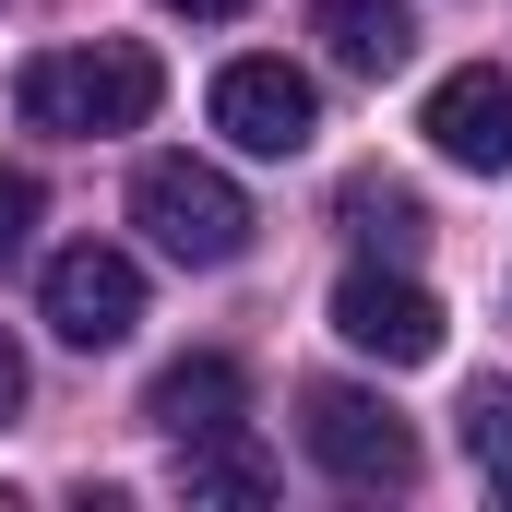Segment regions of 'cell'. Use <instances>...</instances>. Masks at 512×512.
I'll list each match as a JSON object with an SVG mask.
<instances>
[{
	"label": "cell",
	"mask_w": 512,
	"mask_h": 512,
	"mask_svg": "<svg viewBox=\"0 0 512 512\" xmlns=\"http://www.w3.org/2000/svg\"><path fill=\"white\" fill-rule=\"evenodd\" d=\"M155 96H167V72H155V48H131V36L36 48V60L12 72V108H24L36 131H72V143H96V131H143V120H155Z\"/></svg>",
	"instance_id": "6da1fadb"
},
{
	"label": "cell",
	"mask_w": 512,
	"mask_h": 512,
	"mask_svg": "<svg viewBox=\"0 0 512 512\" xmlns=\"http://www.w3.org/2000/svg\"><path fill=\"white\" fill-rule=\"evenodd\" d=\"M131 227L167 262H191V274H215V262L251 251V203H239V179L203 167V155H155V167L131 179Z\"/></svg>",
	"instance_id": "7a4b0ae2"
},
{
	"label": "cell",
	"mask_w": 512,
	"mask_h": 512,
	"mask_svg": "<svg viewBox=\"0 0 512 512\" xmlns=\"http://www.w3.org/2000/svg\"><path fill=\"white\" fill-rule=\"evenodd\" d=\"M298 429H310V465H322V477H346V489H417V429L393 417L382 393L322 382L298 405Z\"/></svg>",
	"instance_id": "3957f363"
},
{
	"label": "cell",
	"mask_w": 512,
	"mask_h": 512,
	"mask_svg": "<svg viewBox=\"0 0 512 512\" xmlns=\"http://www.w3.org/2000/svg\"><path fill=\"white\" fill-rule=\"evenodd\" d=\"M334 334H346L358 358H382V370H429V358H441V298H429L417 274L346 262V274H334Z\"/></svg>",
	"instance_id": "277c9868"
},
{
	"label": "cell",
	"mask_w": 512,
	"mask_h": 512,
	"mask_svg": "<svg viewBox=\"0 0 512 512\" xmlns=\"http://www.w3.org/2000/svg\"><path fill=\"white\" fill-rule=\"evenodd\" d=\"M36 298H48V334L96 358V346H131V322H143V262L108 251V239H84V251L48 262V286H36Z\"/></svg>",
	"instance_id": "5b68a950"
},
{
	"label": "cell",
	"mask_w": 512,
	"mask_h": 512,
	"mask_svg": "<svg viewBox=\"0 0 512 512\" xmlns=\"http://www.w3.org/2000/svg\"><path fill=\"white\" fill-rule=\"evenodd\" d=\"M215 131H227L239 155H298V143L322 131V96H310V72H286V60H227V72H215Z\"/></svg>",
	"instance_id": "8992f818"
},
{
	"label": "cell",
	"mask_w": 512,
	"mask_h": 512,
	"mask_svg": "<svg viewBox=\"0 0 512 512\" xmlns=\"http://www.w3.org/2000/svg\"><path fill=\"white\" fill-rule=\"evenodd\" d=\"M417 131H429L453 167L512 179V72H501V60H465V72H441V84H429V108H417Z\"/></svg>",
	"instance_id": "52a82bcc"
},
{
	"label": "cell",
	"mask_w": 512,
	"mask_h": 512,
	"mask_svg": "<svg viewBox=\"0 0 512 512\" xmlns=\"http://www.w3.org/2000/svg\"><path fill=\"white\" fill-rule=\"evenodd\" d=\"M239 405H251V370H239V358H215V346H203V358H167L155 393H143V417H155L167 441H227V429H239Z\"/></svg>",
	"instance_id": "ba28073f"
},
{
	"label": "cell",
	"mask_w": 512,
	"mask_h": 512,
	"mask_svg": "<svg viewBox=\"0 0 512 512\" xmlns=\"http://www.w3.org/2000/svg\"><path fill=\"white\" fill-rule=\"evenodd\" d=\"M322 48H334V72L393 84V72L417 60V12H405V0H322Z\"/></svg>",
	"instance_id": "9c48e42d"
},
{
	"label": "cell",
	"mask_w": 512,
	"mask_h": 512,
	"mask_svg": "<svg viewBox=\"0 0 512 512\" xmlns=\"http://www.w3.org/2000/svg\"><path fill=\"white\" fill-rule=\"evenodd\" d=\"M179 489H191V501L251 512V501H274V465H262L239 429H227V441H179Z\"/></svg>",
	"instance_id": "30bf717a"
},
{
	"label": "cell",
	"mask_w": 512,
	"mask_h": 512,
	"mask_svg": "<svg viewBox=\"0 0 512 512\" xmlns=\"http://www.w3.org/2000/svg\"><path fill=\"white\" fill-rule=\"evenodd\" d=\"M334 215H346V227H358L370 251H393V262L429 239V203H417L405 179H382V167H370V179H346V203H334Z\"/></svg>",
	"instance_id": "8fae6325"
},
{
	"label": "cell",
	"mask_w": 512,
	"mask_h": 512,
	"mask_svg": "<svg viewBox=\"0 0 512 512\" xmlns=\"http://www.w3.org/2000/svg\"><path fill=\"white\" fill-rule=\"evenodd\" d=\"M465 465H477V489L512 501V370H489V382L465 393Z\"/></svg>",
	"instance_id": "7c38bea8"
},
{
	"label": "cell",
	"mask_w": 512,
	"mask_h": 512,
	"mask_svg": "<svg viewBox=\"0 0 512 512\" xmlns=\"http://www.w3.org/2000/svg\"><path fill=\"white\" fill-rule=\"evenodd\" d=\"M24 239H36V179L0 167V262H24Z\"/></svg>",
	"instance_id": "4fadbf2b"
},
{
	"label": "cell",
	"mask_w": 512,
	"mask_h": 512,
	"mask_svg": "<svg viewBox=\"0 0 512 512\" xmlns=\"http://www.w3.org/2000/svg\"><path fill=\"white\" fill-rule=\"evenodd\" d=\"M12 405H24V346L0 334V417H12Z\"/></svg>",
	"instance_id": "5bb4252c"
},
{
	"label": "cell",
	"mask_w": 512,
	"mask_h": 512,
	"mask_svg": "<svg viewBox=\"0 0 512 512\" xmlns=\"http://www.w3.org/2000/svg\"><path fill=\"white\" fill-rule=\"evenodd\" d=\"M167 12H191V24H227V12H251V0H167Z\"/></svg>",
	"instance_id": "9a60e30c"
}]
</instances>
